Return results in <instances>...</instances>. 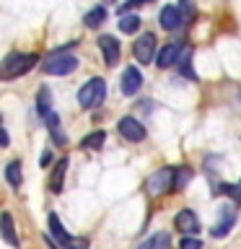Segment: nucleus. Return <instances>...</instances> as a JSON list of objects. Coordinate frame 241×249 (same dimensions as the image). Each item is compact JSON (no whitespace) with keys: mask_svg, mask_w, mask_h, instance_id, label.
<instances>
[{"mask_svg":"<svg viewBox=\"0 0 241 249\" xmlns=\"http://www.w3.org/2000/svg\"><path fill=\"white\" fill-rule=\"evenodd\" d=\"M34 65H36V54H23V52L8 54L5 60H0V81H13V78L26 75Z\"/></svg>","mask_w":241,"mask_h":249,"instance_id":"obj_1","label":"nucleus"},{"mask_svg":"<svg viewBox=\"0 0 241 249\" xmlns=\"http://www.w3.org/2000/svg\"><path fill=\"white\" fill-rule=\"evenodd\" d=\"M42 70L47 75H70L78 70V57L70 54L68 50H54L52 54H47L42 62Z\"/></svg>","mask_w":241,"mask_h":249,"instance_id":"obj_2","label":"nucleus"},{"mask_svg":"<svg viewBox=\"0 0 241 249\" xmlns=\"http://www.w3.org/2000/svg\"><path fill=\"white\" fill-rule=\"evenodd\" d=\"M106 99V81L104 78H91V81H86L81 89H78V104L83 109H96L99 104H104Z\"/></svg>","mask_w":241,"mask_h":249,"instance_id":"obj_3","label":"nucleus"},{"mask_svg":"<svg viewBox=\"0 0 241 249\" xmlns=\"http://www.w3.org/2000/svg\"><path fill=\"white\" fill-rule=\"evenodd\" d=\"M171 190H174V166H163L158 171H153L145 182V192L151 197H161V195H166Z\"/></svg>","mask_w":241,"mask_h":249,"instance_id":"obj_4","label":"nucleus"},{"mask_svg":"<svg viewBox=\"0 0 241 249\" xmlns=\"http://www.w3.org/2000/svg\"><path fill=\"white\" fill-rule=\"evenodd\" d=\"M132 54H135V60L140 65H151L155 60V54H158V39H155L153 31H145V34L138 36V42L132 44Z\"/></svg>","mask_w":241,"mask_h":249,"instance_id":"obj_5","label":"nucleus"},{"mask_svg":"<svg viewBox=\"0 0 241 249\" xmlns=\"http://www.w3.org/2000/svg\"><path fill=\"white\" fill-rule=\"evenodd\" d=\"M117 130H120V135L127 140V143H143L145 140V124L138 120V117H122L120 120V124H117Z\"/></svg>","mask_w":241,"mask_h":249,"instance_id":"obj_6","label":"nucleus"},{"mask_svg":"<svg viewBox=\"0 0 241 249\" xmlns=\"http://www.w3.org/2000/svg\"><path fill=\"white\" fill-rule=\"evenodd\" d=\"M99 50H101V57L109 68H114L122 57V47H120V39L112 36V34H101L99 36Z\"/></svg>","mask_w":241,"mask_h":249,"instance_id":"obj_7","label":"nucleus"},{"mask_svg":"<svg viewBox=\"0 0 241 249\" xmlns=\"http://www.w3.org/2000/svg\"><path fill=\"white\" fill-rule=\"evenodd\" d=\"M158 23H161L163 31H179L187 23V18H184V13L179 5H163L161 13H158Z\"/></svg>","mask_w":241,"mask_h":249,"instance_id":"obj_8","label":"nucleus"},{"mask_svg":"<svg viewBox=\"0 0 241 249\" xmlns=\"http://www.w3.org/2000/svg\"><path fill=\"white\" fill-rule=\"evenodd\" d=\"M174 229L182 231L184 236H197L202 226H200L197 213H192L189 208H184V210H179V213L174 215Z\"/></svg>","mask_w":241,"mask_h":249,"instance_id":"obj_9","label":"nucleus"},{"mask_svg":"<svg viewBox=\"0 0 241 249\" xmlns=\"http://www.w3.org/2000/svg\"><path fill=\"white\" fill-rule=\"evenodd\" d=\"M120 89L124 96H135V93L143 89V73H140V68L135 65H127L122 70V83H120Z\"/></svg>","mask_w":241,"mask_h":249,"instance_id":"obj_10","label":"nucleus"},{"mask_svg":"<svg viewBox=\"0 0 241 249\" xmlns=\"http://www.w3.org/2000/svg\"><path fill=\"white\" fill-rule=\"evenodd\" d=\"M184 50H187L184 42H169L166 47H161V50H158V54H155V65H158V68H171V65H176Z\"/></svg>","mask_w":241,"mask_h":249,"instance_id":"obj_11","label":"nucleus"},{"mask_svg":"<svg viewBox=\"0 0 241 249\" xmlns=\"http://www.w3.org/2000/svg\"><path fill=\"white\" fill-rule=\"evenodd\" d=\"M233 223H236V213H233V208H225V210H223V218L213 226V229H210V236H213V239L228 236L231 229H233Z\"/></svg>","mask_w":241,"mask_h":249,"instance_id":"obj_12","label":"nucleus"},{"mask_svg":"<svg viewBox=\"0 0 241 249\" xmlns=\"http://www.w3.org/2000/svg\"><path fill=\"white\" fill-rule=\"evenodd\" d=\"M0 236H3V241L8 247H16L18 249V233H16V226H13V218L11 213H0Z\"/></svg>","mask_w":241,"mask_h":249,"instance_id":"obj_13","label":"nucleus"},{"mask_svg":"<svg viewBox=\"0 0 241 249\" xmlns=\"http://www.w3.org/2000/svg\"><path fill=\"white\" fill-rule=\"evenodd\" d=\"M47 223H50V233L57 239V244H60L62 249H65L70 241H73V236L65 231V226H62V221L57 218V213H50V215H47Z\"/></svg>","mask_w":241,"mask_h":249,"instance_id":"obj_14","label":"nucleus"},{"mask_svg":"<svg viewBox=\"0 0 241 249\" xmlns=\"http://www.w3.org/2000/svg\"><path fill=\"white\" fill-rule=\"evenodd\" d=\"M68 159H60L57 163H54V171H52V179H50V190L54 195L62 192V187H65V174H68Z\"/></svg>","mask_w":241,"mask_h":249,"instance_id":"obj_15","label":"nucleus"},{"mask_svg":"<svg viewBox=\"0 0 241 249\" xmlns=\"http://www.w3.org/2000/svg\"><path fill=\"white\" fill-rule=\"evenodd\" d=\"M138 249H171V233H169V231L151 233L145 241H140Z\"/></svg>","mask_w":241,"mask_h":249,"instance_id":"obj_16","label":"nucleus"},{"mask_svg":"<svg viewBox=\"0 0 241 249\" xmlns=\"http://www.w3.org/2000/svg\"><path fill=\"white\" fill-rule=\"evenodd\" d=\"M44 124H47V130H50V135H52V140H54L57 145H65V143H68L65 132H62V124H60V114L50 112V114L44 117Z\"/></svg>","mask_w":241,"mask_h":249,"instance_id":"obj_17","label":"nucleus"},{"mask_svg":"<svg viewBox=\"0 0 241 249\" xmlns=\"http://www.w3.org/2000/svg\"><path fill=\"white\" fill-rule=\"evenodd\" d=\"M140 23H143V18H140L138 13H120L117 26H120L122 34H135V31L140 29Z\"/></svg>","mask_w":241,"mask_h":249,"instance_id":"obj_18","label":"nucleus"},{"mask_svg":"<svg viewBox=\"0 0 241 249\" xmlns=\"http://www.w3.org/2000/svg\"><path fill=\"white\" fill-rule=\"evenodd\" d=\"M104 21H106V8H104V5H93L91 11L83 16V23H86L88 29H99Z\"/></svg>","mask_w":241,"mask_h":249,"instance_id":"obj_19","label":"nucleus"},{"mask_svg":"<svg viewBox=\"0 0 241 249\" xmlns=\"http://www.w3.org/2000/svg\"><path fill=\"white\" fill-rule=\"evenodd\" d=\"M52 112V93H50V89H47V86H42V89H39V93H36V114L44 117Z\"/></svg>","mask_w":241,"mask_h":249,"instance_id":"obj_20","label":"nucleus"},{"mask_svg":"<svg viewBox=\"0 0 241 249\" xmlns=\"http://www.w3.org/2000/svg\"><path fill=\"white\" fill-rule=\"evenodd\" d=\"M213 195H225L228 200H233L236 205H241V184H228V182H221L213 190Z\"/></svg>","mask_w":241,"mask_h":249,"instance_id":"obj_21","label":"nucleus"},{"mask_svg":"<svg viewBox=\"0 0 241 249\" xmlns=\"http://www.w3.org/2000/svg\"><path fill=\"white\" fill-rule=\"evenodd\" d=\"M5 182L11 184V187H21V182H23L21 161H8V166H5Z\"/></svg>","mask_w":241,"mask_h":249,"instance_id":"obj_22","label":"nucleus"},{"mask_svg":"<svg viewBox=\"0 0 241 249\" xmlns=\"http://www.w3.org/2000/svg\"><path fill=\"white\" fill-rule=\"evenodd\" d=\"M104 140H106V132L104 130H93V132H88V135L81 140V145L88 148V151H99V148L104 145Z\"/></svg>","mask_w":241,"mask_h":249,"instance_id":"obj_23","label":"nucleus"},{"mask_svg":"<svg viewBox=\"0 0 241 249\" xmlns=\"http://www.w3.org/2000/svg\"><path fill=\"white\" fill-rule=\"evenodd\" d=\"M192 179V169L189 166H174V190L182 192Z\"/></svg>","mask_w":241,"mask_h":249,"instance_id":"obj_24","label":"nucleus"},{"mask_svg":"<svg viewBox=\"0 0 241 249\" xmlns=\"http://www.w3.org/2000/svg\"><path fill=\"white\" fill-rule=\"evenodd\" d=\"M176 65H179V70H182L184 78H192V81L197 78V73H194V68H192V50H184V54L179 57Z\"/></svg>","mask_w":241,"mask_h":249,"instance_id":"obj_25","label":"nucleus"},{"mask_svg":"<svg viewBox=\"0 0 241 249\" xmlns=\"http://www.w3.org/2000/svg\"><path fill=\"white\" fill-rule=\"evenodd\" d=\"M179 249H202V241L197 236H184L179 241Z\"/></svg>","mask_w":241,"mask_h":249,"instance_id":"obj_26","label":"nucleus"},{"mask_svg":"<svg viewBox=\"0 0 241 249\" xmlns=\"http://www.w3.org/2000/svg\"><path fill=\"white\" fill-rule=\"evenodd\" d=\"M179 8H182V13H184L187 21L194 16V3H192V0H179Z\"/></svg>","mask_w":241,"mask_h":249,"instance_id":"obj_27","label":"nucleus"},{"mask_svg":"<svg viewBox=\"0 0 241 249\" xmlns=\"http://www.w3.org/2000/svg\"><path fill=\"white\" fill-rule=\"evenodd\" d=\"M143 3H153V0H127L124 5H120V13H127L130 8H135V5H143Z\"/></svg>","mask_w":241,"mask_h":249,"instance_id":"obj_28","label":"nucleus"},{"mask_svg":"<svg viewBox=\"0 0 241 249\" xmlns=\"http://www.w3.org/2000/svg\"><path fill=\"white\" fill-rule=\"evenodd\" d=\"M8 145H11V135H8V130L0 122V148H8Z\"/></svg>","mask_w":241,"mask_h":249,"instance_id":"obj_29","label":"nucleus"},{"mask_svg":"<svg viewBox=\"0 0 241 249\" xmlns=\"http://www.w3.org/2000/svg\"><path fill=\"white\" fill-rule=\"evenodd\" d=\"M52 163V151H44L42 153V166H50Z\"/></svg>","mask_w":241,"mask_h":249,"instance_id":"obj_30","label":"nucleus"},{"mask_svg":"<svg viewBox=\"0 0 241 249\" xmlns=\"http://www.w3.org/2000/svg\"><path fill=\"white\" fill-rule=\"evenodd\" d=\"M104 3H114V0H104Z\"/></svg>","mask_w":241,"mask_h":249,"instance_id":"obj_31","label":"nucleus"}]
</instances>
